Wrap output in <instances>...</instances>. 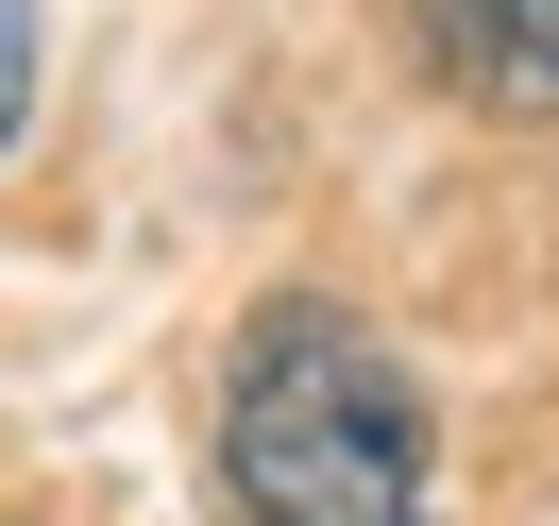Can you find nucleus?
Instances as JSON below:
<instances>
[{
	"label": "nucleus",
	"mask_w": 559,
	"mask_h": 526,
	"mask_svg": "<svg viewBox=\"0 0 559 526\" xmlns=\"http://www.w3.org/2000/svg\"><path fill=\"white\" fill-rule=\"evenodd\" d=\"M221 476L254 526H441V458H424V390L356 306L288 289L254 306L238 374H221Z\"/></svg>",
	"instance_id": "f257e3e1"
},
{
	"label": "nucleus",
	"mask_w": 559,
	"mask_h": 526,
	"mask_svg": "<svg viewBox=\"0 0 559 526\" xmlns=\"http://www.w3.org/2000/svg\"><path fill=\"white\" fill-rule=\"evenodd\" d=\"M424 69L491 119H559V0H407Z\"/></svg>",
	"instance_id": "f03ea898"
},
{
	"label": "nucleus",
	"mask_w": 559,
	"mask_h": 526,
	"mask_svg": "<svg viewBox=\"0 0 559 526\" xmlns=\"http://www.w3.org/2000/svg\"><path fill=\"white\" fill-rule=\"evenodd\" d=\"M17 103H35V0H0V137H17Z\"/></svg>",
	"instance_id": "7ed1b4c3"
}]
</instances>
